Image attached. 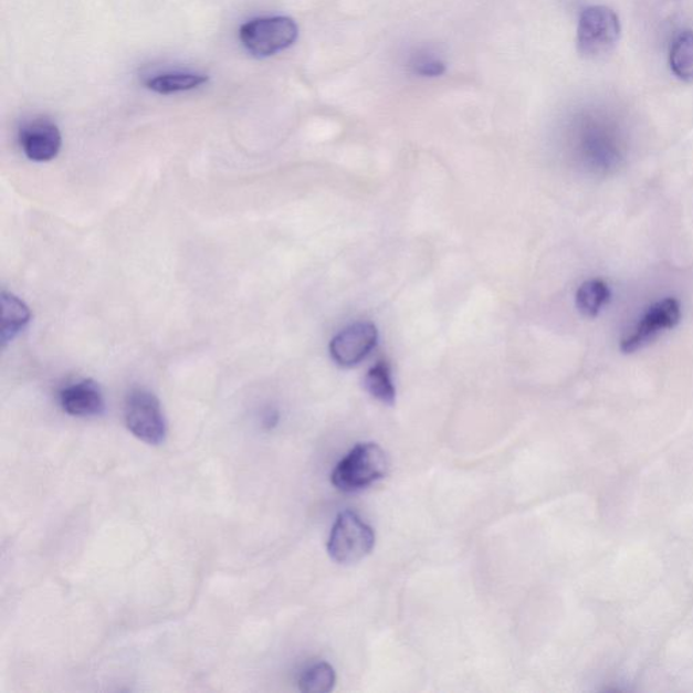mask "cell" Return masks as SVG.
Returning a JSON list of instances; mask_svg holds the SVG:
<instances>
[{
  "mask_svg": "<svg viewBox=\"0 0 693 693\" xmlns=\"http://www.w3.org/2000/svg\"><path fill=\"white\" fill-rule=\"evenodd\" d=\"M389 466V456L381 445L359 443L337 463L330 481L342 492H359L382 480Z\"/></svg>",
  "mask_w": 693,
  "mask_h": 693,
  "instance_id": "obj_1",
  "label": "cell"
},
{
  "mask_svg": "<svg viewBox=\"0 0 693 693\" xmlns=\"http://www.w3.org/2000/svg\"><path fill=\"white\" fill-rule=\"evenodd\" d=\"M376 545V533L355 512H342L330 529L329 557L337 564H357L369 556Z\"/></svg>",
  "mask_w": 693,
  "mask_h": 693,
  "instance_id": "obj_2",
  "label": "cell"
},
{
  "mask_svg": "<svg viewBox=\"0 0 693 693\" xmlns=\"http://www.w3.org/2000/svg\"><path fill=\"white\" fill-rule=\"evenodd\" d=\"M619 38L620 21L613 10L606 6H590L582 11L577 28V50L581 56H606L617 46Z\"/></svg>",
  "mask_w": 693,
  "mask_h": 693,
  "instance_id": "obj_3",
  "label": "cell"
},
{
  "mask_svg": "<svg viewBox=\"0 0 693 693\" xmlns=\"http://www.w3.org/2000/svg\"><path fill=\"white\" fill-rule=\"evenodd\" d=\"M239 38L254 56L270 57L294 44L298 27L288 17L256 18L240 28Z\"/></svg>",
  "mask_w": 693,
  "mask_h": 693,
  "instance_id": "obj_4",
  "label": "cell"
},
{
  "mask_svg": "<svg viewBox=\"0 0 693 693\" xmlns=\"http://www.w3.org/2000/svg\"><path fill=\"white\" fill-rule=\"evenodd\" d=\"M125 424L132 435L149 445L166 442L168 427L161 403L153 391L132 390L125 402Z\"/></svg>",
  "mask_w": 693,
  "mask_h": 693,
  "instance_id": "obj_5",
  "label": "cell"
},
{
  "mask_svg": "<svg viewBox=\"0 0 693 693\" xmlns=\"http://www.w3.org/2000/svg\"><path fill=\"white\" fill-rule=\"evenodd\" d=\"M681 321V305L676 298H666L654 304L644 313L630 335L623 337L620 349L632 354L653 343L668 329H673Z\"/></svg>",
  "mask_w": 693,
  "mask_h": 693,
  "instance_id": "obj_6",
  "label": "cell"
},
{
  "mask_svg": "<svg viewBox=\"0 0 693 693\" xmlns=\"http://www.w3.org/2000/svg\"><path fill=\"white\" fill-rule=\"evenodd\" d=\"M378 340V330L371 323L349 325L330 342V357L342 367L360 364L372 351Z\"/></svg>",
  "mask_w": 693,
  "mask_h": 693,
  "instance_id": "obj_7",
  "label": "cell"
},
{
  "mask_svg": "<svg viewBox=\"0 0 693 693\" xmlns=\"http://www.w3.org/2000/svg\"><path fill=\"white\" fill-rule=\"evenodd\" d=\"M20 144L23 154L32 161H51L62 149V134L52 120L39 118L22 126Z\"/></svg>",
  "mask_w": 693,
  "mask_h": 693,
  "instance_id": "obj_8",
  "label": "cell"
},
{
  "mask_svg": "<svg viewBox=\"0 0 693 693\" xmlns=\"http://www.w3.org/2000/svg\"><path fill=\"white\" fill-rule=\"evenodd\" d=\"M60 407L74 418H98L106 411L105 396L94 379H83L60 391Z\"/></svg>",
  "mask_w": 693,
  "mask_h": 693,
  "instance_id": "obj_9",
  "label": "cell"
},
{
  "mask_svg": "<svg viewBox=\"0 0 693 693\" xmlns=\"http://www.w3.org/2000/svg\"><path fill=\"white\" fill-rule=\"evenodd\" d=\"M32 321V312L20 297L13 293H2V346L15 340V337L27 329Z\"/></svg>",
  "mask_w": 693,
  "mask_h": 693,
  "instance_id": "obj_10",
  "label": "cell"
},
{
  "mask_svg": "<svg viewBox=\"0 0 693 693\" xmlns=\"http://www.w3.org/2000/svg\"><path fill=\"white\" fill-rule=\"evenodd\" d=\"M209 82L207 75L195 74V72H177V74H162L156 77H150L146 83L149 90L153 92L168 95L175 93L190 92L203 86Z\"/></svg>",
  "mask_w": 693,
  "mask_h": 693,
  "instance_id": "obj_11",
  "label": "cell"
},
{
  "mask_svg": "<svg viewBox=\"0 0 693 693\" xmlns=\"http://www.w3.org/2000/svg\"><path fill=\"white\" fill-rule=\"evenodd\" d=\"M611 298L610 287L601 280L584 282L576 295L577 309L582 316L596 317Z\"/></svg>",
  "mask_w": 693,
  "mask_h": 693,
  "instance_id": "obj_12",
  "label": "cell"
},
{
  "mask_svg": "<svg viewBox=\"0 0 693 693\" xmlns=\"http://www.w3.org/2000/svg\"><path fill=\"white\" fill-rule=\"evenodd\" d=\"M669 64L680 81L693 83V32H683L674 39Z\"/></svg>",
  "mask_w": 693,
  "mask_h": 693,
  "instance_id": "obj_13",
  "label": "cell"
},
{
  "mask_svg": "<svg viewBox=\"0 0 693 693\" xmlns=\"http://www.w3.org/2000/svg\"><path fill=\"white\" fill-rule=\"evenodd\" d=\"M365 387L374 399L393 406L396 401V388L391 381L390 367L385 361L378 364L367 372Z\"/></svg>",
  "mask_w": 693,
  "mask_h": 693,
  "instance_id": "obj_14",
  "label": "cell"
},
{
  "mask_svg": "<svg viewBox=\"0 0 693 693\" xmlns=\"http://www.w3.org/2000/svg\"><path fill=\"white\" fill-rule=\"evenodd\" d=\"M336 684L335 669L328 662H317L301 674L300 691L306 693H327L334 690Z\"/></svg>",
  "mask_w": 693,
  "mask_h": 693,
  "instance_id": "obj_15",
  "label": "cell"
},
{
  "mask_svg": "<svg viewBox=\"0 0 693 693\" xmlns=\"http://www.w3.org/2000/svg\"><path fill=\"white\" fill-rule=\"evenodd\" d=\"M416 74L423 76H439L445 71L444 64L435 57H420L413 64Z\"/></svg>",
  "mask_w": 693,
  "mask_h": 693,
  "instance_id": "obj_16",
  "label": "cell"
}]
</instances>
